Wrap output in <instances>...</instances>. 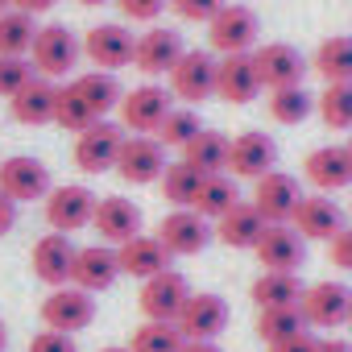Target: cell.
Returning a JSON list of instances; mask_svg holds the SVG:
<instances>
[{"mask_svg":"<svg viewBox=\"0 0 352 352\" xmlns=\"http://www.w3.org/2000/svg\"><path fill=\"white\" fill-rule=\"evenodd\" d=\"M302 282H298V274H274V270H265L253 286H249V294H253V302H257V311H274V307H298L302 302Z\"/></svg>","mask_w":352,"mask_h":352,"instance_id":"f546056e","label":"cell"},{"mask_svg":"<svg viewBox=\"0 0 352 352\" xmlns=\"http://www.w3.org/2000/svg\"><path fill=\"white\" fill-rule=\"evenodd\" d=\"M96 204H100V195H91L87 187L63 183V187H50V195L42 199V216H46L50 232H67L71 236V232H79V228L91 224Z\"/></svg>","mask_w":352,"mask_h":352,"instance_id":"ba28073f","label":"cell"},{"mask_svg":"<svg viewBox=\"0 0 352 352\" xmlns=\"http://www.w3.org/2000/svg\"><path fill=\"white\" fill-rule=\"evenodd\" d=\"M228 141H232V137L204 129V133L183 149V162L195 166L199 174H208V179H212V174H228Z\"/></svg>","mask_w":352,"mask_h":352,"instance_id":"1f68e13d","label":"cell"},{"mask_svg":"<svg viewBox=\"0 0 352 352\" xmlns=\"http://www.w3.org/2000/svg\"><path fill=\"white\" fill-rule=\"evenodd\" d=\"M294 228H298V236L302 241H323V245H331L348 224H344V208L331 199V195H302V204H298V212H294V220H290Z\"/></svg>","mask_w":352,"mask_h":352,"instance_id":"7402d4cb","label":"cell"},{"mask_svg":"<svg viewBox=\"0 0 352 352\" xmlns=\"http://www.w3.org/2000/svg\"><path fill=\"white\" fill-rule=\"evenodd\" d=\"M315 112L327 129L344 133L352 129V83H327L319 96H315Z\"/></svg>","mask_w":352,"mask_h":352,"instance_id":"74e56055","label":"cell"},{"mask_svg":"<svg viewBox=\"0 0 352 352\" xmlns=\"http://www.w3.org/2000/svg\"><path fill=\"white\" fill-rule=\"evenodd\" d=\"M83 9H100V5H112V0H79Z\"/></svg>","mask_w":352,"mask_h":352,"instance_id":"f5cc1de1","label":"cell"},{"mask_svg":"<svg viewBox=\"0 0 352 352\" xmlns=\"http://www.w3.org/2000/svg\"><path fill=\"white\" fill-rule=\"evenodd\" d=\"M124 21L133 25H157V17L170 9V0H112Z\"/></svg>","mask_w":352,"mask_h":352,"instance_id":"7bdbcfd3","label":"cell"},{"mask_svg":"<svg viewBox=\"0 0 352 352\" xmlns=\"http://www.w3.org/2000/svg\"><path fill=\"white\" fill-rule=\"evenodd\" d=\"M133 50H137V34L120 21H100L87 30L83 38V54L87 63H96L100 71H116V67H133Z\"/></svg>","mask_w":352,"mask_h":352,"instance_id":"2e32d148","label":"cell"},{"mask_svg":"<svg viewBox=\"0 0 352 352\" xmlns=\"http://www.w3.org/2000/svg\"><path fill=\"white\" fill-rule=\"evenodd\" d=\"M311 71L323 83H352V38L336 34V38L319 42V50L311 54Z\"/></svg>","mask_w":352,"mask_h":352,"instance_id":"4dcf8cb0","label":"cell"},{"mask_svg":"<svg viewBox=\"0 0 352 352\" xmlns=\"http://www.w3.org/2000/svg\"><path fill=\"white\" fill-rule=\"evenodd\" d=\"M58 5V0H13V9H21V13H30V17H42V13H50Z\"/></svg>","mask_w":352,"mask_h":352,"instance_id":"681fc988","label":"cell"},{"mask_svg":"<svg viewBox=\"0 0 352 352\" xmlns=\"http://www.w3.org/2000/svg\"><path fill=\"white\" fill-rule=\"evenodd\" d=\"M17 228V204L9 195H0V236H9Z\"/></svg>","mask_w":352,"mask_h":352,"instance_id":"c3c4849f","label":"cell"},{"mask_svg":"<svg viewBox=\"0 0 352 352\" xmlns=\"http://www.w3.org/2000/svg\"><path fill=\"white\" fill-rule=\"evenodd\" d=\"M253 67H257V79L265 91H278V87H294L302 83V75L311 71L302 50L290 46V42H261L253 50Z\"/></svg>","mask_w":352,"mask_h":352,"instance_id":"e0dca14e","label":"cell"},{"mask_svg":"<svg viewBox=\"0 0 352 352\" xmlns=\"http://www.w3.org/2000/svg\"><path fill=\"white\" fill-rule=\"evenodd\" d=\"M75 91H79V100L87 104V112L96 116V120H108V112H116L120 108V79L116 75H108V71H87V75H75V79H67Z\"/></svg>","mask_w":352,"mask_h":352,"instance_id":"f1b7e54d","label":"cell"},{"mask_svg":"<svg viewBox=\"0 0 352 352\" xmlns=\"http://www.w3.org/2000/svg\"><path fill=\"white\" fill-rule=\"evenodd\" d=\"M327 261H331L340 274H352V228H344V232L327 245Z\"/></svg>","mask_w":352,"mask_h":352,"instance_id":"bcb514c9","label":"cell"},{"mask_svg":"<svg viewBox=\"0 0 352 352\" xmlns=\"http://www.w3.org/2000/svg\"><path fill=\"white\" fill-rule=\"evenodd\" d=\"M100 352H133L129 344H108V348H100Z\"/></svg>","mask_w":352,"mask_h":352,"instance_id":"11a10c76","label":"cell"},{"mask_svg":"<svg viewBox=\"0 0 352 352\" xmlns=\"http://www.w3.org/2000/svg\"><path fill=\"white\" fill-rule=\"evenodd\" d=\"M116 278H120V257H116L112 245H87V249H79L71 286H79L87 294H104V290L116 286Z\"/></svg>","mask_w":352,"mask_h":352,"instance_id":"cb8c5ba5","label":"cell"},{"mask_svg":"<svg viewBox=\"0 0 352 352\" xmlns=\"http://www.w3.org/2000/svg\"><path fill=\"white\" fill-rule=\"evenodd\" d=\"M261 340H265V348L270 344H282V340H290V336H302V331H311L307 327V319H302V311L298 307H274V311H257V327H253Z\"/></svg>","mask_w":352,"mask_h":352,"instance_id":"8d00e7d4","label":"cell"},{"mask_svg":"<svg viewBox=\"0 0 352 352\" xmlns=\"http://www.w3.org/2000/svg\"><path fill=\"white\" fill-rule=\"evenodd\" d=\"M170 108H174L170 87L141 83V87H133V91L120 96V108H116V112H120V129L141 133V137H153V133L162 129V120L170 116Z\"/></svg>","mask_w":352,"mask_h":352,"instance_id":"5b68a950","label":"cell"},{"mask_svg":"<svg viewBox=\"0 0 352 352\" xmlns=\"http://www.w3.org/2000/svg\"><path fill=\"white\" fill-rule=\"evenodd\" d=\"M120 145H124L120 124H112V120H96L91 129L75 133V149H71V157H75V166L91 179V174H108V170H116Z\"/></svg>","mask_w":352,"mask_h":352,"instance_id":"9c48e42d","label":"cell"},{"mask_svg":"<svg viewBox=\"0 0 352 352\" xmlns=\"http://www.w3.org/2000/svg\"><path fill=\"white\" fill-rule=\"evenodd\" d=\"M191 294H195V290H191V282L170 265V270H162V274H153V278H145V282H141L137 307H141V315H145V319L179 323V315H183V307H187V298H191Z\"/></svg>","mask_w":352,"mask_h":352,"instance_id":"3957f363","label":"cell"},{"mask_svg":"<svg viewBox=\"0 0 352 352\" xmlns=\"http://www.w3.org/2000/svg\"><path fill=\"white\" fill-rule=\"evenodd\" d=\"M199 133H204V120H199L195 108H170V116L162 120V129H157L153 137H157L166 149H187Z\"/></svg>","mask_w":352,"mask_h":352,"instance_id":"ab89813d","label":"cell"},{"mask_svg":"<svg viewBox=\"0 0 352 352\" xmlns=\"http://www.w3.org/2000/svg\"><path fill=\"white\" fill-rule=\"evenodd\" d=\"M344 149H348V162H352V141H348V145H344Z\"/></svg>","mask_w":352,"mask_h":352,"instance_id":"6f0895ef","label":"cell"},{"mask_svg":"<svg viewBox=\"0 0 352 352\" xmlns=\"http://www.w3.org/2000/svg\"><path fill=\"white\" fill-rule=\"evenodd\" d=\"M13 9V0H0V13H9Z\"/></svg>","mask_w":352,"mask_h":352,"instance_id":"9f6ffc18","label":"cell"},{"mask_svg":"<svg viewBox=\"0 0 352 352\" xmlns=\"http://www.w3.org/2000/svg\"><path fill=\"white\" fill-rule=\"evenodd\" d=\"M315 336L311 331H302V336H290V340H282V344H270L265 352H315Z\"/></svg>","mask_w":352,"mask_h":352,"instance_id":"7dc6e473","label":"cell"},{"mask_svg":"<svg viewBox=\"0 0 352 352\" xmlns=\"http://www.w3.org/2000/svg\"><path fill=\"white\" fill-rule=\"evenodd\" d=\"M228 319H232V311L220 294H191L179 315V331H183V340H216L228 327Z\"/></svg>","mask_w":352,"mask_h":352,"instance_id":"d4e9b609","label":"cell"},{"mask_svg":"<svg viewBox=\"0 0 352 352\" xmlns=\"http://www.w3.org/2000/svg\"><path fill=\"white\" fill-rule=\"evenodd\" d=\"M75 257H79V245H75L67 232H46V236L34 245L30 265H34V278L54 290V286H71Z\"/></svg>","mask_w":352,"mask_h":352,"instance_id":"d6986e66","label":"cell"},{"mask_svg":"<svg viewBox=\"0 0 352 352\" xmlns=\"http://www.w3.org/2000/svg\"><path fill=\"white\" fill-rule=\"evenodd\" d=\"M261 79H257V67H253V54H224L216 58V96L232 108L241 104H253L261 96Z\"/></svg>","mask_w":352,"mask_h":352,"instance_id":"ffe728a7","label":"cell"},{"mask_svg":"<svg viewBox=\"0 0 352 352\" xmlns=\"http://www.w3.org/2000/svg\"><path fill=\"white\" fill-rule=\"evenodd\" d=\"M5 344H9V327H5V319H0V352H5Z\"/></svg>","mask_w":352,"mask_h":352,"instance_id":"db71d44e","label":"cell"},{"mask_svg":"<svg viewBox=\"0 0 352 352\" xmlns=\"http://www.w3.org/2000/svg\"><path fill=\"white\" fill-rule=\"evenodd\" d=\"M166 79H170L174 100H187V108L204 104L216 96V54L212 50H183V58L174 63V71Z\"/></svg>","mask_w":352,"mask_h":352,"instance_id":"30bf717a","label":"cell"},{"mask_svg":"<svg viewBox=\"0 0 352 352\" xmlns=\"http://www.w3.org/2000/svg\"><path fill=\"white\" fill-rule=\"evenodd\" d=\"M265 108H270L274 124L294 129V124H302V120L315 116V96H311L302 83H294V87H278V91H270V96H265Z\"/></svg>","mask_w":352,"mask_h":352,"instance_id":"d6a6232c","label":"cell"},{"mask_svg":"<svg viewBox=\"0 0 352 352\" xmlns=\"http://www.w3.org/2000/svg\"><path fill=\"white\" fill-rule=\"evenodd\" d=\"M157 241L170 249V257H195L216 241V224L195 208H170V216L157 224Z\"/></svg>","mask_w":352,"mask_h":352,"instance_id":"277c9868","label":"cell"},{"mask_svg":"<svg viewBox=\"0 0 352 352\" xmlns=\"http://www.w3.org/2000/svg\"><path fill=\"white\" fill-rule=\"evenodd\" d=\"M270 170H278V141L261 129H249V133H236L228 141V174L232 179H265Z\"/></svg>","mask_w":352,"mask_h":352,"instance_id":"8fae6325","label":"cell"},{"mask_svg":"<svg viewBox=\"0 0 352 352\" xmlns=\"http://www.w3.org/2000/svg\"><path fill=\"white\" fill-rule=\"evenodd\" d=\"M54 124L67 133H83L96 124V116L87 112V104L79 100V91L71 83H58V104H54Z\"/></svg>","mask_w":352,"mask_h":352,"instance_id":"60d3db41","label":"cell"},{"mask_svg":"<svg viewBox=\"0 0 352 352\" xmlns=\"http://www.w3.org/2000/svg\"><path fill=\"white\" fill-rule=\"evenodd\" d=\"M183 344L187 340H183L179 323H162V319H145L129 340L133 352H183Z\"/></svg>","mask_w":352,"mask_h":352,"instance_id":"f35d334b","label":"cell"},{"mask_svg":"<svg viewBox=\"0 0 352 352\" xmlns=\"http://www.w3.org/2000/svg\"><path fill=\"white\" fill-rule=\"evenodd\" d=\"M91 228L100 232L104 245L120 249L124 241H133V236L145 232V216H141V208H137L133 199H124V195H100L96 216H91Z\"/></svg>","mask_w":352,"mask_h":352,"instance_id":"ac0fdd59","label":"cell"},{"mask_svg":"<svg viewBox=\"0 0 352 352\" xmlns=\"http://www.w3.org/2000/svg\"><path fill=\"white\" fill-rule=\"evenodd\" d=\"M236 204H241V187H236V179H232V174H212V179H204L199 199H195L191 208L216 224V220H220V216H228Z\"/></svg>","mask_w":352,"mask_h":352,"instance_id":"e575fe53","label":"cell"},{"mask_svg":"<svg viewBox=\"0 0 352 352\" xmlns=\"http://www.w3.org/2000/svg\"><path fill=\"white\" fill-rule=\"evenodd\" d=\"M79 54H83V38H75L71 25H42L38 38H34V50H30V63L42 79L58 83V79H71L75 67H79Z\"/></svg>","mask_w":352,"mask_h":352,"instance_id":"6da1fadb","label":"cell"},{"mask_svg":"<svg viewBox=\"0 0 352 352\" xmlns=\"http://www.w3.org/2000/svg\"><path fill=\"white\" fill-rule=\"evenodd\" d=\"M204 179H208V174H199L195 166H187V162H170L166 174H162V195H166V204H170V208H191V204L199 199Z\"/></svg>","mask_w":352,"mask_h":352,"instance_id":"d590c367","label":"cell"},{"mask_svg":"<svg viewBox=\"0 0 352 352\" xmlns=\"http://www.w3.org/2000/svg\"><path fill=\"white\" fill-rule=\"evenodd\" d=\"M116 257H120V274H129V278H137V282H145V278H153V274H162V270H170V249L157 241V232L149 236V232H141V236H133V241H124L120 249H116Z\"/></svg>","mask_w":352,"mask_h":352,"instance_id":"484cf974","label":"cell"},{"mask_svg":"<svg viewBox=\"0 0 352 352\" xmlns=\"http://www.w3.org/2000/svg\"><path fill=\"white\" fill-rule=\"evenodd\" d=\"M170 9H174V17H183L187 25H208L224 9V0H170Z\"/></svg>","mask_w":352,"mask_h":352,"instance_id":"ee69618b","label":"cell"},{"mask_svg":"<svg viewBox=\"0 0 352 352\" xmlns=\"http://www.w3.org/2000/svg\"><path fill=\"white\" fill-rule=\"evenodd\" d=\"M270 224H265V216L249 204V199H241L228 216H220L216 220V241L220 245H228V249H257V241H261V232H265Z\"/></svg>","mask_w":352,"mask_h":352,"instance_id":"83f0119b","label":"cell"},{"mask_svg":"<svg viewBox=\"0 0 352 352\" xmlns=\"http://www.w3.org/2000/svg\"><path fill=\"white\" fill-rule=\"evenodd\" d=\"M30 352H79V344H75V336H67V331L42 327V331L30 340Z\"/></svg>","mask_w":352,"mask_h":352,"instance_id":"f6af8a7d","label":"cell"},{"mask_svg":"<svg viewBox=\"0 0 352 352\" xmlns=\"http://www.w3.org/2000/svg\"><path fill=\"white\" fill-rule=\"evenodd\" d=\"M30 79H38L30 58H5V54H0V100H13Z\"/></svg>","mask_w":352,"mask_h":352,"instance_id":"b9f144b4","label":"cell"},{"mask_svg":"<svg viewBox=\"0 0 352 352\" xmlns=\"http://www.w3.org/2000/svg\"><path fill=\"white\" fill-rule=\"evenodd\" d=\"M315 352H352V344L331 336V340H319V344H315Z\"/></svg>","mask_w":352,"mask_h":352,"instance_id":"f907efd6","label":"cell"},{"mask_svg":"<svg viewBox=\"0 0 352 352\" xmlns=\"http://www.w3.org/2000/svg\"><path fill=\"white\" fill-rule=\"evenodd\" d=\"M302 183L294 179V174H286V170H270L265 179H257L253 183V208L265 216V224H290L294 220V212H298V204H302Z\"/></svg>","mask_w":352,"mask_h":352,"instance_id":"7c38bea8","label":"cell"},{"mask_svg":"<svg viewBox=\"0 0 352 352\" xmlns=\"http://www.w3.org/2000/svg\"><path fill=\"white\" fill-rule=\"evenodd\" d=\"M38 30H42L38 17H30L21 9L0 13V54H5V58H30Z\"/></svg>","mask_w":352,"mask_h":352,"instance_id":"836d02e7","label":"cell"},{"mask_svg":"<svg viewBox=\"0 0 352 352\" xmlns=\"http://www.w3.org/2000/svg\"><path fill=\"white\" fill-rule=\"evenodd\" d=\"M183 38L179 30H170V25H145L137 34V50H133V67L145 75V79H162L174 71V63L183 58Z\"/></svg>","mask_w":352,"mask_h":352,"instance_id":"5bb4252c","label":"cell"},{"mask_svg":"<svg viewBox=\"0 0 352 352\" xmlns=\"http://www.w3.org/2000/svg\"><path fill=\"white\" fill-rule=\"evenodd\" d=\"M0 195H9L17 208L46 199L50 195V170H46V162H38L30 153L5 157V162H0Z\"/></svg>","mask_w":352,"mask_h":352,"instance_id":"9a60e30c","label":"cell"},{"mask_svg":"<svg viewBox=\"0 0 352 352\" xmlns=\"http://www.w3.org/2000/svg\"><path fill=\"white\" fill-rule=\"evenodd\" d=\"M54 104H58V83H50V79H30L13 100H9V116L17 120V124H30V129H38V124H50L54 120Z\"/></svg>","mask_w":352,"mask_h":352,"instance_id":"4316f807","label":"cell"},{"mask_svg":"<svg viewBox=\"0 0 352 352\" xmlns=\"http://www.w3.org/2000/svg\"><path fill=\"white\" fill-rule=\"evenodd\" d=\"M257 261L274 274H298V265L307 261V241L298 236L294 224H270L257 241Z\"/></svg>","mask_w":352,"mask_h":352,"instance_id":"603a6c76","label":"cell"},{"mask_svg":"<svg viewBox=\"0 0 352 352\" xmlns=\"http://www.w3.org/2000/svg\"><path fill=\"white\" fill-rule=\"evenodd\" d=\"M38 315H42V327H50V331H67V336L87 331L96 319V294H87L79 286H54L42 298Z\"/></svg>","mask_w":352,"mask_h":352,"instance_id":"8992f818","label":"cell"},{"mask_svg":"<svg viewBox=\"0 0 352 352\" xmlns=\"http://www.w3.org/2000/svg\"><path fill=\"white\" fill-rule=\"evenodd\" d=\"M166 145L157 137H141V133H129L124 145H120V157H116V174L120 183L129 187H149V183H162L166 174Z\"/></svg>","mask_w":352,"mask_h":352,"instance_id":"52a82bcc","label":"cell"},{"mask_svg":"<svg viewBox=\"0 0 352 352\" xmlns=\"http://www.w3.org/2000/svg\"><path fill=\"white\" fill-rule=\"evenodd\" d=\"M298 311H302L307 327H323V331L344 327V323L352 319V290H348L344 282H336V278L315 282V286H307V290H302Z\"/></svg>","mask_w":352,"mask_h":352,"instance_id":"4fadbf2b","label":"cell"},{"mask_svg":"<svg viewBox=\"0 0 352 352\" xmlns=\"http://www.w3.org/2000/svg\"><path fill=\"white\" fill-rule=\"evenodd\" d=\"M348 327H352V319H348Z\"/></svg>","mask_w":352,"mask_h":352,"instance_id":"680465c9","label":"cell"},{"mask_svg":"<svg viewBox=\"0 0 352 352\" xmlns=\"http://www.w3.org/2000/svg\"><path fill=\"white\" fill-rule=\"evenodd\" d=\"M257 38H261V21H257V13L253 9H245V5H224L212 21H208V46H212V54H253V46H257Z\"/></svg>","mask_w":352,"mask_h":352,"instance_id":"7a4b0ae2","label":"cell"},{"mask_svg":"<svg viewBox=\"0 0 352 352\" xmlns=\"http://www.w3.org/2000/svg\"><path fill=\"white\" fill-rule=\"evenodd\" d=\"M302 179L319 191V195H336L344 187H352V162L344 145H319L302 157Z\"/></svg>","mask_w":352,"mask_h":352,"instance_id":"44dd1931","label":"cell"},{"mask_svg":"<svg viewBox=\"0 0 352 352\" xmlns=\"http://www.w3.org/2000/svg\"><path fill=\"white\" fill-rule=\"evenodd\" d=\"M183 352H220V344L216 340H187Z\"/></svg>","mask_w":352,"mask_h":352,"instance_id":"816d5d0a","label":"cell"}]
</instances>
